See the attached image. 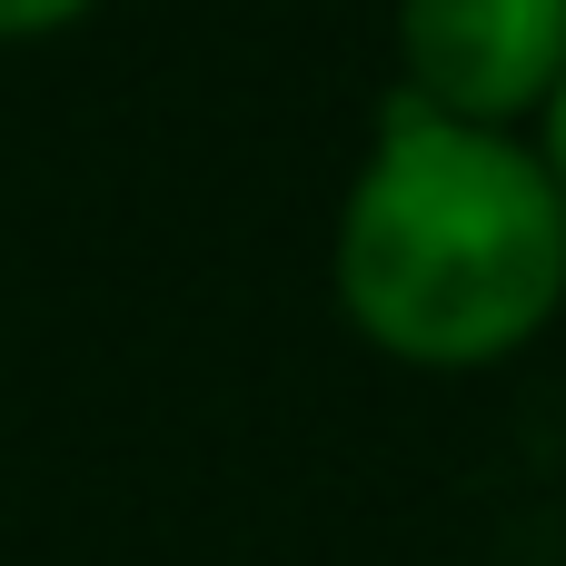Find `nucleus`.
I'll list each match as a JSON object with an SVG mask.
<instances>
[{
  "mask_svg": "<svg viewBox=\"0 0 566 566\" xmlns=\"http://www.w3.org/2000/svg\"><path fill=\"white\" fill-rule=\"evenodd\" d=\"M398 50H408V99L497 129L557 99L566 0H398Z\"/></svg>",
  "mask_w": 566,
  "mask_h": 566,
  "instance_id": "nucleus-2",
  "label": "nucleus"
},
{
  "mask_svg": "<svg viewBox=\"0 0 566 566\" xmlns=\"http://www.w3.org/2000/svg\"><path fill=\"white\" fill-rule=\"evenodd\" d=\"M547 179L566 189V80H557V99H547Z\"/></svg>",
  "mask_w": 566,
  "mask_h": 566,
  "instance_id": "nucleus-4",
  "label": "nucleus"
},
{
  "mask_svg": "<svg viewBox=\"0 0 566 566\" xmlns=\"http://www.w3.org/2000/svg\"><path fill=\"white\" fill-rule=\"evenodd\" d=\"M70 10H90V0H0V30H50Z\"/></svg>",
  "mask_w": 566,
  "mask_h": 566,
  "instance_id": "nucleus-3",
  "label": "nucleus"
},
{
  "mask_svg": "<svg viewBox=\"0 0 566 566\" xmlns=\"http://www.w3.org/2000/svg\"><path fill=\"white\" fill-rule=\"evenodd\" d=\"M338 298L388 358L488 368L566 298V189L507 129L398 90L338 219Z\"/></svg>",
  "mask_w": 566,
  "mask_h": 566,
  "instance_id": "nucleus-1",
  "label": "nucleus"
}]
</instances>
